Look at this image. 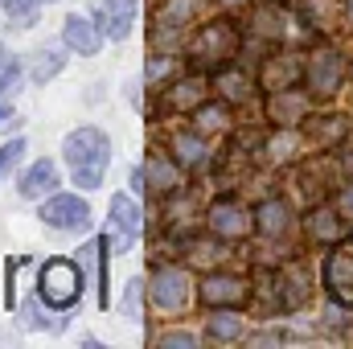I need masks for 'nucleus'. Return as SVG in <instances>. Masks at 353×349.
Masks as SVG:
<instances>
[{
    "mask_svg": "<svg viewBox=\"0 0 353 349\" xmlns=\"http://www.w3.org/2000/svg\"><path fill=\"white\" fill-rule=\"evenodd\" d=\"M205 94H210V87H205V79H181V83H173V87L165 90V111H197L201 103H205Z\"/></svg>",
    "mask_w": 353,
    "mask_h": 349,
    "instance_id": "nucleus-15",
    "label": "nucleus"
},
{
    "mask_svg": "<svg viewBox=\"0 0 353 349\" xmlns=\"http://www.w3.org/2000/svg\"><path fill=\"white\" fill-rule=\"evenodd\" d=\"M193 17V0H169L161 12H157V21H161V29H181L185 21Z\"/></svg>",
    "mask_w": 353,
    "mask_h": 349,
    "instance_id": "nucleus-28",
    "label": "nucleus"
},
{
    "mask_svg": "<svg viewBox=\"0 0 353 349\" xmlns=\"http://www.w3.org/2000/svg\"><path fill=\"white\" fill-rule=\"evenodd\" d=\"M41 222L54 230H83V226H90V206L79 193H54L41 206Z\"/></svg>",
    "mask_w": 353,
    "mask_h": 349,
    "instance_id": "nucleus-6",
    "label": "nucleus"
},
{
    "mask_svg": "<svg viewBox=\"0 0 353 349\" xmlns=\"http://www.w3.org/2000/svg\"><path fill=\"white\" fill-rule=\"evenodd\" d=\"M140 292H144V279H132V283H128V296H123L128 321H140Z\"/></svg>",
    "mask_w": 353,
    "mask_h": 349,
    "instance_id": "nucleus-31",
    "label": "nucleus"
},
{
    "mask_svg": "<svg viewBox=\"0 0 353 349\" xmlns=\"http://www.w3.org/2000/svg\"><path fill=\"white\" fill-rule=\"evenodd\" d=\"M337 214L341 218H353V181L341 185V193H337Z\"/></svg>",
    "mask_w": 353,
    "mask_h": 349,
    "instance_id": "nucleus-32",
    "label": "nucleus"
},
{
    "mask_svg": "<svg viewBox=\"0 0 353 349\" xmlns=\"http://www.w3.org/2000/svg\"><path fill=\"white\" fill-rule=\"evenodd\" d=\"M152 300H157V308H165V312L185 308V300H189V275H185L181 267H161V271L152 275Z\"/></svg>",
    "mask_w": 353,
    "mask_h": 349,
    "instance_id": "nucleus-11",
    "label": "nucleus"
},
{
    "mask_svg": "<svg viewBox=\"0 0 353 349\" xmlns=\"http://www.w3.org/2000/svg\"><path fill=\"white\" fill-rule=\"evenodd\" d=\"M325 288L337 304L353 308V239L333 243V251L325 259Z\"/></svg>",
    "mask_w": 353,
    "mask_h": 349,
    "instance_id": "nucleus-4",
    "label": "nucleus"
},
{
    "mask_svg": "<svg viewBox=\"0 0 353 349\" xmlns=\"http://www.w3.org/2000/svg\"><path fill=\"white\" fill-rule=\"evenodd\" d=\"M341 0H304V8H300V17H304V25H312L316 33H333V29H341Z\"/></svg>",
    "mask_w": 353,
    "mask_h": 349,
    "instance_id": "nucleus-18",
    "label": "nucleus"
},
{
    "mask_svg": "<svg viewBox=\"0 0 353 349\" xmlns=\"http://www.w3.org/2000/svg\"><path fill=\"white\" fill-rule=\"evenodd\" d=\"M17 123H21V119H17V115H12L8 107H0V132H12Z\"/></svg>",
    "mask_w": 353,
    "mask_h": 349,
    "instance_id": "nucleus-34",
    "label": "nucleus"
},
{
    "mask_svg": "<svg viewBox=\"0 0 353 349\" xmlns=\"http://www.w3.org/2000/svg\"><path fill=\"white\" fill-rule=\"evenodd\" d=\"M308 136L316 148H337L350 136V123H345V115H321L316 123H308Z\"/></svg>",
    "mask_w": 353,
    "mask_h": 349,
    "instance_id": "nucleus-21",
    "label": "nucleus"
},
{
    "mask_svg": "<svg viewBox=\"0 0 353 349\" xmlns=\"http://www.w3.org/2000/svg\"><path fill=\"white\" fill-rule=\"evenodd\" d=\"M226 119H230V115H226L222 103H214V107L201 103V107H197V128H193V132H197V136H218V132L226 128Z\"/></svg>",
    "mask_w": 353,
    "mask_h": 349,
    "instance_id": "nucleus-26",
    "label": "nucleus"
},
{
    "mask_svg": "<svg viewBox=\"0 0 353 349\" xmlns=\"http://www.w3.org/2000/svg\"><path fill=\"white\" fill-rule=\"evenodd\" d=\"M62 41H66V50H74V54H99V46H103V33H99V25L87 21V17H66V25H62Z\"/></svg>",
    "mask_w": 353,
    "mask_h": 349,
    "instance_id": "nucleus-13",
    "label": "nucleus"
},
{
    "mask_svg": "<svg viewBox=\"0 0 353 349\" xmlns=\"http://www.w3.org/2000/svg\"><path fill=\"white\" fill-rule=\"evenodd\" d=\"M140 173H144V185H152L157 193H173L176 185H181V177H176V161L169 165L161 152H152V157L144 161V169H140Z\"/></svg>",
    "mask_w": 353,
    "mask_h": 349,
    "instance_id": "nucleus-20",
    "label": "nucleus"
},
{
    "mask_svg": "<svg viewBox=\"0 0 353 349\" xmlns=\"http://www.w3.org/2000/svg\"><path fill=\"white\" fill-rule=\"evenodd\" d=\"M288 226H292V210H288L283 197H271V201H263V206L255 210V230L267 235V239L288 235Z\"/></svg>",
    "mask_w": 353,
    "mask_h": 349,
    "instance_id": "nucleus-17",
    "label": "nucleus"
},
{
    "mask_svg": "<svg viewBox=\"0 0 353 349\" xmlns=\"http://www.w3.org/2000/svg\"><path fill=\"white\" fill-rule=\"evenodd\" d=\"M341 79H345V62H341V54L337 50H316L308 62H304V83L308 90L316 94V99H329V94H337L341 87Z\"/></svg>",
    "mask_w": 353,
    "mask_h": 349,
    "instance_id": "nucleus-5",
    "label": "nucleus"
},
{
    "mask_svg": "<svg viewBox=\"0 0 353 349\" xmlns=\"http://www.w3.org/2000/svg\"><path fill=\"white\" fill-rule=\"evenodd\" d=\"M218 4H230V8H234V4H247V0H218Z\"/></svg>",
    "mask_w": 353,
    "mask_h": 349,
    "instance_id": "nucleus-36",
    "label": "nucleus"
},
{
    "mask_svg": "<svg viewBox=\"0 0 353 349\" xmlns=\"http://www.w3.org/2000/svg\"><path fill=\"white\" fill-rule=\"evenodd\" d=\"M205 218H210V230L222 239H247L255 230V210H247L239 201H214Z\"/></svg>",
    "mask_w": 353,
    "mask_h": 349,
    "instance_id": "nucleus-7",
    "label": "nucleus"
},
{
    "mask_svg": "<svg viewBox=\"0 0 353 349\" xmlns=\"http://www.w3.org/2000/svg\"><path fill=\"white\" fill-rule=\"evenodd\" d=\"M111 226H115L119 235H128V239L144 235V214H140V206H136L128 193H115V197H111Z\"/></svg>",
    "mask_w": 353,
    "mask_h": 349,
    "instance_id": "nucleus-19",
    "label": "nucleus"
},
{
    "mask_svg": "<svg viewBox=\"0 0 353 349\" xmlns=\"http://www.w3.org/2000/svg\"><path fill=\"white\" fill-rule=\"evenodd\" d=\"M21 152H25V140H8L4 148H0V181L17 169V161H21Z\"/></svg>",
    "mask_w": 353,
    "mask_h": 349,
    "instance_id": "nucleus-30",
    "label": "nucleus"
},
{
    "mask_svg": "<svg viewBox=\"0 0 353 349\" xmlns=\"http://www.w3.org/2000/svg\"><path fill=\"white\" fill-rule=\"evenodd\" d=\"M54 189H58V165H54V161H33L29 173L21 177V197H29V201L46 197V193H54Z\"/></svg>",
    "mask_w": 353,
    "mask_h": 349,
    "instance_id": "nucleus-16",
    "label": "nucleus"
},
{
    "mask_svg": "<svg viewBox=\"0 0 353 349\" xmlns=\"http://www.w3.org/2000/svg\"><path fill=\"white\" fill-rule=\"evenodd\" d=\"M0 4H4V17H8L17 29L37 25V8H41V0H0Z\"/></svg>",
    "mask_w": 353,
    "mask_h": 349,
    "instance_id": "nucleus-27",
    "label": "nucleus"
},
{
    "mask_svg": "<svg viewBox=\"0 0 353 349\" xmlns=\"http://www.w3.org/2000/svg\"><path fill=\"white\" fill-rule=\"evenodd\" d=\"M41 4H54V0H41Z\"/></svg>",
    "mask_w": 353,
    "mask_h": 349,
    "instance_id": "nucleus-38",
    "label": "nucleus"
},
{
    "mask_svg": "<svg viewBox=\"0 0 353 349\" xmlns=\"http://www.w3.org/2000/svg\"><path fill=\"white\" fill-rule=\"evenodd\" d=\"M157 346H185V349H193V346H197V337H193V333H165V337H157Z\"/></svg>",
    "mask_w": 353,
    "mask_h": 349,
    "instance_id": "nucleus-33",
    "label": "nucleus"
},
{
    "mask_svg": "<svg viewBox=\"0 0 353 349\" xmlns=\"http://www.w3.org/2000/svg\"><path fill=\"white\" fill-rule=\"evenodd\" d=\"M345 21H350V25H353V0H350V4H345Z\"/></svg>",
    "mask_w": 353,
    "mask_h": 349,
    "instance_id": "nucleus-35",
    "label": "nucleus"
},
{
    "mask_svg": "<svg viewBox=\"0 0 353 349\" xmlns=\"http://www.w3.org/2000/svg\"><path fill=\"white\" fill-rule=\"evenodd\" d=\"M173 161L189 165V169L205 165V161H210V144H205V136H197V132H181V136H173Z\"/></svg>",
    "mask_w": 353,
    "mask_h": 349,
    "instance_id": "nucleus-22",
    "label": "nucleus"
},
{
    "mask_svg": "<svg viewBox=\"0 0 353 349\" xmlns=\"http://www.w3.org/2000/svg\"><path fill=\"white\" fill-rule=\"evenodd\" d=\"M341 214L337 210H325V206H316L308 218H304V235L312 239V243H321V247H333V243H341Z\"/></svg>",
    "mask_w": 353,
    "mask_h": 349,
    "instance_id": "nucleus-14",
    "label": "nucleus"
},
{
    "mask_svg": "<svg viewBox=\"0 0 353 349\" xmlns=\"http://www.w3.org/2000/svg\"><path fill=\"white\" fill-rule=\"evenodd\" d=\"M4 62H8V54H4V46H0V66H4Z\"/></svg>",
    "mask_w": 353,
    "mask_h": 349,
    "instance_id": "nucleus-37",
    "label": "nucleus"
},
{
    "mask_svg": "<svg viewBox=\"0 0 353 349\" xmlns=\"http://www.w3.org/2000/svg\"><path fill=\"white\" fill-rule=\"evenodd\" d=\"M218 94L230 99V103H239V99L247 103V99H251V79L239 74V70H226V66H222V70H218Z\"/></svg>",
    "mask_w": 353,
    "mask_h": 349,
    "instance_id": "nucleus-25",
    "label": "nucleus"
},
{
    "mask_svg": "<svg viewBox=\"0 0 353 349\" xmlns=\"http://www.w3.org/2000/svg\"><path fill=\"white\" fill-rule=\"evenodd\" d=\"M62 66H66V54H58V50H33V66H29V79H33L37 87H46L54 74H62Z\"/></svg>",
    "mask_w": 353,
    "mask_h": 349,
    "instance_id": "nucleus-24",
    "label": "nucleus"
},
{
    "mask_svg": "<svg viewBox=\"0 0 353 349\" xmlns=\"http://www.w3.org/2000/svg\"><path fill=\"white\" fill-rule=\"evenodd\" d=\"M251 296V283L243 275H205L201 279V304L205 308H234Z\"/></svg>",
    "mask_w": 353,
    "mask_h": 349,
    "instance_id": "nucleus-10",
    "label": "nucleus"
},
{
    "mask_svg": "<svg viewBox=\"0 0 353 349\" xmlns=\"http://www.w3.org/2000/svg\"><path fill=\"white\" fill-rule=\"evenodd\" d=\"M259 83L267 90H288V87H300L304 83V58L296 54H271L259 70Z\"/></svg>",
    "mask_w": 353,
    "mask_h": 349,
    "instance_id": "nucleus-12",
    "label": "nucleus"
},
{
    "mask_svg": "<svg viewBox=\"0 0 353 349\" xmlns=\"http://www.w3.org/2000/svg\"><path fill=\"white\" fill-rule=\"evenodd\" d=\"M308 111H312V94H304L296 87L271 90V99H267V119L275 128H296L300 119H308Z\"/></svg>",
    "mask_w": 353,
    "mask_h": 349,
    "instance_id": "nucleus-9",
    "label": "nucleus"
},
{
    "mask_svg": "<svg viewBox=\"0 0 353 349\" xmlns=\"http://www.w3.org/2000/svg\"><path fill=\"white\" fill-rule=\"evenodd\" d=\"M234 54H239V29H234L230 21L205 25V29L193 37V46H189V58H193L197 70H222V66H230Z\"/></svg>",
    "mask_w": 353,
    "mask_h": 349,
    "instance_id": "nucleus-2",
    "label": "nucleus"
},
{
    "mask_svg": "<svg viewBox=\"0 0 353 349\" xmlns=\"http://www.w3.org/2000/svg\"><path fill=\"white\" fill-rule=\"evenodd\" d=\"M136 0H94V25H99V33L103 37H111V41H123L128 33H132V25H136Z\"/></svg>",
    "mask_w": 353,
    "mask_h": 349,
    "instance_id": "nucleus-8",
    "label": "nucleus"
},
{
    "mask_svg": "<svg viewBox=\"0 0 353 349\" xmlns=\"http://www.w3.org/2000/svg\"><path fill=\"white\" fill-rule=\"evenodd\" d=\"M17 90H21V62L8 58V62L0 66V94H17Z\"/></svg>",
    "mask_w": 353,
    "mask_h": 349,
    "instance_id": "nucleus-29",
    "label": "nucleus"
},
{
    "mask_svg": "<svg viewBox=\"0 0 353 349\" xmlns=\"http://www.w3.org/2000/svg\"><path fill=\"white\" fill-rule=\"evenodd\" d=\"M37 296L50 308H74L83 296V267H74L70 259H50L37 275Z\"/></svg>",
    "mask_w": 353,
    "mask_h": 349,
    "instance_id": "nucleus-3",
    "label": "nucleus"
},
{
    "mask_svg": "<svg viewBox=\"0 0 353 349\" xmlns=\"http://www.w3.org/2000/svg\"><path fill=\"white\" fill-rule=\"evenodd\" d=\"M205 333H210V341H239L243 337V317L234 308H214L210 321H205Z\"/></svg>",
    "mask_w": 353,
    "mask_h": 349,
    "instance_id": "nucleus-23",
    "label": "nucleus"
},
{
    "mask_svg": "<svg viewBox=\"0 0 353 349\" xmlns=\"http://www.w3.org/2000/svg\"><path fill=\"white\" fill-rule=\"evenodd\" d=\"M62 152H66V165H70L74 185H83V189H99V185H103V173H107V165H111V140H107L99 128H79V132H70L66 144H62Z\"/></svg>",
    "mask_w": 353,
    "mask_h": 349,
    "instance_id": "nucleus-1",
    "label": "nucleus"
}]
</instances>
